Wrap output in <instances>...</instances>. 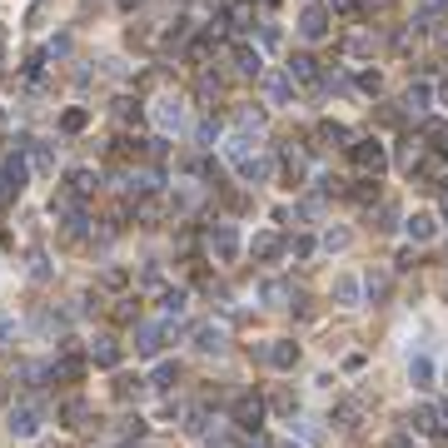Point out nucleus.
<instances>
[{
    "mask_svg": "<svg viewBox=\"0 0 448 448\" xmlns=\"http://www.w3.org/2000/svg\"><path fill=\"white\" fill-rule=\"evenodd\" d=\"M175 378H180V369H175V364H160L149 383H155V389H175Z\"/></svg>",
    "mask_w": 448,
    "mask_h": 448,
    "instance_id": "obj_37",
    "label": "nucleus"
},
{
    "mask_svg": "<svg viewBox=\"0 0 448 448\" xmlns=\"http://www.w3.org/2000/svg\"><path fill=\"white\" fill-rule=\"evenodd\" d=\"M189 339H195V349H200V354H220L229 334H224L220 324H195V334H189Z\"/></svg>",
    "mask_w": 448,
    "mask_h": 448,
    "instance_id": "obj_13",
    "label": "nucleus"
},
{
    "mask_svg": "<svg viewBox=\"0 0 448 448\" xmlns=\"http://www.w3.org/2000/svg\"><path fill=\"white\" fill-rule=\"evenodd\" d=\"M443 195H448V175H443Z\"/></svg>",
    "mask_w": 448,
    "mask_h": 448,
    "instance_id": "obj_52",
    "label": "nucleus"
},
{
    "mask_svg": "<svg viewBox=\"0 0 448 448\" xmlns=\"http://www.w3.org/2000/svg\"><path fill=\"white\" fill-rule=\"evenodd\" d=\"M10 339H15V319L0 309V344H10Z\"/></svg>",
    "mask_w": 448,
    "mask_h": 448,
    "instance_id": "obj_46",
    "label": "nucleus"
},
{
    "mask_svg": "<svg viewBox=\"0 0 448 448\" xmlns=\"http://www.w3.org/2000/svg\"><path fill=\"white\" fill-rule=\"evenodd\" d=\"M229 60H234V70H239V75H259V70H264V65H259V50H249V45H234Z\"/></svg>",
    "mask_w": 448,
    "mask_h": 448,
    "instance_id": "obj_25",
    "label": "nucleus"
},
{
    "mask_svg": "<svg viewBox=\"0 0 448 448\" xmlns=\"http://www.w3.org/2000/svg\"><path fill=\"white\" fill-rule=\"evenodd\" d=\"M0 125H6V110H0Z\"/></svg>",
    "mask_w": 448,
    "mask_h": 448,
    "instance_id": "obj_54",
    "label": "nucleus"
},
{
    "mask_svg": "<svg viewBox=\"0 0 448 448\" xmlns=\"http://www.w3.org/2000/svg\"><path fill=\"white\" fill-rule=\"evenodd\" d=\"M160 215H164V204H160V200H140V204H135V220H145V224H155Z\"/></svg>",
    "mask_w": 448,
    "mask_h": 448,
    "instance_id": "obj_35",
    "label": "nucleus"
},
{
    "mask_svg": "<svg viewBox=\"0 0 448 448\" xmlns=\"http://www.w3.org/2000/svg\"><path fill=\"white\" fill-rule=\"evenodd\" d=\"M259 423H264V398L259 394H239L234 398V429L259 434Z\"/></svg>",
    "mask_w": 448,
    "mask_h": 448,
    "instance_id": "obj_2",
    "label": "nucleus"
},
{
    "mask_svg": "<svg viewBox=\"0 0 448 448\" xmlns=\"http://www.w3.org/2000/svg\"><path fill=\"white\" fill-rule=\"evenodd\" d=\"M184 429L195 434V438H200V434H209V414H204V409H195V414H189V423H184Z\"/></svg>",
    "mask_w": 448,
    "mask_h": 448,
    "instance_id": "obj_41",
    "label": "nucleus"
},
{
    "mask_svg": "<svg viewBox=\"0 0 448 448\" xmlns=\"http://www.w3.org/2000/svg\"><path fill=\"white\" fill-rule=\"evenodd\" d=\"M30 279H35V284L50 279V259H45V254H30Z\"/></svg>",
    "mask_w": 448,
    "mask_h": 448,
    "instance_id": "obj_39",
    "label": "nucleus"
},
{
    "mask_svg": "<svg viewBox=\"0 0 448 448\" xmlns=\"http://www.w3.org/2000/svg\"><path fill=\"white\" fill-rule=\"evenodd\" d=\"M259 359L269 369H294L299 364V344H294V339H269V344L259 349Z\"/></svg>",
    "mask_w": 448,
    "mask_h": 448,
    "instance_id": "obj_6",
    "label": "nucleus"
},
{
    "mask_svg": "<svg viewBox=\"0 0 448 448\" xmlns=\"http://www.w3.org/2000/svg\"><path fill=\"white\" fill-rule=\"evenodd\" d=\"M354 160L364 164V169H374V175H378L383 164H389V155H383V145H378V140H359V145H354Z\"/></svg>",
    "mask_w": 448,
    "mask_h": 448,
    "instance_id": "obj_14",
    "label": "nucleus"
},
{
    "mask_svg": "<svg viewBox=\"0 0 448 448\" xmlns=\"http://www.w3.org/2000/svg\"><path fill=\"white\" fill-rule=\"evenodd\" d=\"M274 409H279L284 418H294V394H274Z\"/></svg>",
    "mask_w": 448,
    "mask_h": 448,
    "instance_id": "obj_47",
    "label": "nucleus"
},
{
    "mask_svg": "<svg viewBox=\"0 0 448 448\" xmlns=\"http://www.w3.org/2000/svg\"><path fill=\"white\" fill-rule=\"evenodd\" d=\"M409 423H414L418 434H443V414L434 409V403H423V409H418V414H414Z\"/></svg>",
    "mask_w": 448,
    "mask_h": 448,
    "instance_id": "obj_27",
    "label": "nucleus"
},
{
    "mask_svg": "<svg viewBox=\"0 0 448 448\" xmlns=\"http://www.w3.org/2000/svg\"><path fill=\"white\" fill-rule=\"evenodd\" d=\"M45 374H50V378H60V383H75V378L85 374V359H80V354H65V359H55V364H50Z\"/></svg>",
    "mask_w": 448,
    "mask_h": 448,
    "instance_id": "obj_18",
    "label": "nucleus"
},
{
    "mask_svg": "<svg viewBox=\"0 0 448 448\" xmlns=\"http://www.w3.org/2000/svg\"><path fill=\"white\" fill-rule=\"evenodd\" d=\"M443 220H448V200H443Z\"/></svg>",
    "mask_w": 448,
    "mask_h": 448,
    "instance_id": "obj_53",
    "label": "nucleus"
},
{
    "mask_svg": "<svg viewBox=\"0 0 448 448\" xmlns=\"http://www.w3.org/2000/svg\"><path fill=\"white\" fill-rule=\"evenodd\" d=\"M359 90H364V95H378V90H383L378 70H364V75H359Z\"/></svg>",
    "mask_w": 448,
    "mask_h": 448,
    "instance_id": "obj_42",
    "label": "nucleus"
},
{
    "mask_svg": "<svg viewBox=\"0 0 448 448\" xmlns=\"http://www.w3.org/2000/svg\"><path fill=\"white\" fill-rule=\"evenodd\" d=\"M0 60H6V50H0Z\"/></svg>",
    "mask_w": 448,
    "mask_h": 448,
    "instance_id": "obj_56",
    "label": "nucleus"
},
{
    "mask_svg": "<svg viewBox=\"0 0 448 448\" xmlns=\"http://www.w3.org/2000/svg\"><path fill=\"white\" fill-rule=\"evenodd\" d=\"M339 423H359V418H364V403H359V398H349V403H339V414H334Z\"/></svg>",
    "mask_w": 448,
    "mask_h": 448,
    "instance_id": "obj_36",
    "label": "nucleus"
},
{
    "mask_svg": "<svg viewBox=\"0 0 448 448\" xmlns=\"http://www.w3.org/2000/svg\"><path fill=\"white\" fill-rule=\"evenodd\" d=\"M409 383H414V389H434V364H429L423 354L409 359Z\"/></svg>",
    "mask_w": 448,
    "mask_h": 448,
    "instance_id": "obj_26",
    "label": "nucleus"
},
{
    "mask_svg": "<svg viewBox=\"0 0 448 448\" xmlns=\"http://www.w3.org/2000/svg\"><path fill=\"white\" fill-rule=\"evenodd\" d=\"M224 25H229L234 35H249V30H254V0H234V6L224 10Z\"/></svg>",
    "mask_w": 448,
    "mask_h": 448,
    "instance_id": "obj_10",
    "label": "nucleus"
},
{
    "mask_svg": "<svg viewBox=\"0 0 448 448\" xmlns=\"http://www.w3.org/2000/svg\"><path fill=\"white\" fill-rule=\"evenodd\" d=\"M254 149H259V145H254V135H249V130H234V135H224V160H229V164L249 160Z\"/></svg>",
    "mask_w": 448,
    "mask_h": 448,
    "instance_id": "obj_11",
    "label": "nucleus"
},
{
    "mask_svg": "<svg viewBox=\"0 0 448 448\" xmlns=\"http://www.w3.org/2000/svg\"><path fill=\"white\" fill-rule=\"evenodd\" d=\"M289 249H294V259H309V254H314V239H294Z\"/></svg>",
    "mask_w": 448,
    "mask_h": 448,
    "instance_id": "obj_48",
    "label": "nucleus"
},
{
    "mask_svg": "<svg viewBox=\"0 0 448 448\" xmlns=\"http://www.w3.org/2000/svg\"><path fill=\"white\" fill-rule=\"evenodd\" d=\"M184 304H189V294H184V289H164V294H160V309H164V314H180Z\"/></svg>",
    "mask_w": 448,
    "mask_h": 448,
    "instance_id": "obj_33",
    "label": "nucleus"
},
{
    "mask_svg": "<svg viewBox=\"0 0 448 448\" xmlns=\"http://www.w3.org/2000/svg\"><path fill=\"white\" fill-rule=\"evenodd\" d=\"M155 125H160L164 135H180L184 130V100L180 95H160L155 100Z\"/></svg>",
    "mask_w": 448,
    "mask_h": 448,
    "instance_id": "obj_4",
    "label": "nucleus"
},
{
    "mask_svg": "<svg viewBox=\"0 0 448 448\" xmlns=\"http://www.w3.org/2000/svg\"><path fill=\"white\" fill-rule=\"evenodd\" d=\"M284 180L304 184V155H299V149H284Z\"/></svg>",
    "mask_w": 448,
    "mask_h": 448,
    "instance_id": "obj_29",
    "label": "nucleus"
},
{
    "mask_svg": "<svg viewBox=\"0 0 448 448\" xmlns=\"http://www.w3.org/2000/svg\"><path fill=\"white\" fill-rule=\"evenodd\" d=\"M319 145H349V130H344V125H319Z\"/></svg>",
    "mask_w": 448,
    "mask_h": 448,
    "instance_id": "obj_32",
    "label": "nucleus"
},
{
    "mask_svg": "<svg viewBox=\"0 0 448 448\" xmlns=\"http://www.w3.org/2000/svg\"><path fill=\"white\" fill-rule=\"evenodd\" d=\"M6 423H10V434H15V438H35V434H40V423H45V409H40V403H15Z\"/></svg>",
    "mask_w": 448,
    "mask_h": 448,
    "instance_id": "obj_1",
    "label": "nucleus"
},
{
    "mask_svg": "<svg viewBox=\"0 0 448 448\" xmlns=\"http://www.w3.org/2000/svg\"><path fill=\"white\" fill-rule=\"evenodd\" d=\"M284 75H289L294 85H319V60H314V55H294Z\"/></svg>",
    "mask_w": 448,
    "mask_h": 448,
    "instance_id": "obj_15",
    "label": "nucleus"
},
{
    "mask_svg": "<svg viewBox=\"0 0 448 448\" xmlns=\"http://www.w3.org/2000/svg\"><path fill=\"white\" fill-rule=\"evenodd\" d=\"M195 140H200V149H209V145L220 140V120H200L195 125Z\"/></svg>",
    "mask_w": 448,
    "mask_h": 448,
    "instance_id": "obj_34",
    "label": "nucleus"
},
{
    "mask_svg": "<svg viewBox=\"0 0 448 448\" xmlns=\"http://www.w3.org/2000/svg\"><path fill=\"white\" fill-rule=\"evenodd\" d=\"M403 229H409V239H414V244H429L434 234H438V215H414Z\"/></svg>",
    "mask_w": 448,
    "mask_h": 448,
    "instance_id": "obj_21",
    "label": "nucleus"
},
{
    "mask_svg": "<svg viewBox=\"0 0 448 448\" xmlns=\"http://www.w3.org/2000/svg\"><path fill=\"white\" fill-rule=\"evenodd\" d=\"M284 448H299V443H284Z\"/></svg>",
    "mask_w": 448,
    "mask_h": 448,
    "instance_id": "obj_55",
    "label": "nucleus"
},
{
    "mask_svg": "<svg viewBox=\"0 0 448 448\" xmlns=\"http://www.w3.org/2000/svg\"><path fill=\"white\" fill-rule=\"evenodd\" d=\"M359 294H364V284H359L354 274H339V279H334V299H339L344 309H354V304H359Z\"/></svg>",
    "mask_w": 448,
    "mask_h": 448,
    "instance_id": "obj_23",
    "label": "nucleus"
},
{
    "mask_svg": "<svg viewBox=\"0 0 448 448\" xmlns=\"http://www.w3.org/2000/svg\"><path fill=\"white\" fill-rule=\"evenodd\" d=\"M30 149V169H35V175H50V169H55V155H50V145H25Z\"/></svg>",
    "mask_w": 448,
    "mask_h": 448,
    "instance_id": "obj_28",
    "label": "nucleus"
},
{
    "mask_svg": "<svg viewBox=\"0 0 448 448\" xmlns=\"http://www.w3.org/2000/svg\"><path fill=\"white\" fill-rule=\"evenodd\" d=\"M135 349H140L145 359H155V354L164 349V324H140V329H135Z\"/></svg>",
    "mask_w": 448,
    "mask_h": 448,
    "instance_id": "obj_12",
    "label": "nucleus"
},
{
    "mask_svg": "<svg viewBox=\"0 0 448 448\" xmlns=\"http://www.w3.org/2000/svg\"><path fill=\"white\" fill-rule=\"evenodd\" d=\"M259 80H264L269 105H294V80H289L284 70H259Z\"/></svg>",
    "mask_w": 448,
    "mask_h": 448,
    "instance_id": "obj_7",
    "label": "nucleus"
},
{
    "mask_svg": "<svg viewBox=\"0 0 448 448\" xmlns=\"http://www.w3.org/2000/svg\"><path fill=\"white\" fill-rule=\"evenodd\" d=\"M429 105H434V85L429 80H414L409 90H403V110L409 115H429Z\"/></svg>",
    "mask_w": 448,
    "mask_h": 448,
    "instance_id": "obj_9",
    "label": "nucleus"
},
{
    "mask_svg": "<svg viewBox=\"0 0 448 448\" xmlns=\"http://www.w3.org/2000/svg\"><path fill=\"white\" fill-rule=\"evenodd\" d=\"M120 448H130V443H120Z\"/></svg>",
    "mask_w": 448,
    "mask_h": 448,
    "instance_id": "obj_58",
    "label": "nucleus"
},
{
    "mask_svg": "<svg viewBox=\"0 0 448 448\" xmlns=\"http://www.w3.org/2000/svg\"><path fill=\"white\" fill-rule=\"evenodd\" d=\"M374 220H378L374 229H394V220H398V209H394V204H378V215H374Z\"/></svg>",
    "mask_w": 448,
    "mask_h": 448,
    "instance_id": "obj_43",
    "label": "nucleus"
},
{
    "mask_svg": "<svg viewBox=\"0 0 448 448\" xmlns=\"http://www.w3.org/2000/svg\"><path fill=\"white\" fill-rule=\"evenodd\" d=\"M120 6H125V10H135V6H145V0H120Z\"/></svg>",
    "mask_w": 448,
    "mask_h": 448,
    "instance_id": "obj_50",
    "label": "nucleus"
},
{
    "mask_svg": "<svg viewBox=\"0 0 448 448\" xmlns=\"http://www.w3.org/2000/svg\"><path fill=\"white\" fill-rule=\"evenodd\" d=\"M249 254H254V259H279V254H284V239H279V234H254V244H249Z\"/></svg>",
    "mask_w": 448,
    "mask_h": 448,
    "instance_id": "obj_20",
    "label": "nucleus"
},
{
    "mask_svg": "<svg viewBox=\"0 0 448 448\" xmlns=\"http://www.w3.org/2000/svg\"><path fill=\"white\" fill-rule=\"evenodd\" d=\"M329 10L349 20V15H359V0H329Z\"/></svg>",
    "mask_w": 448,
    "mask_h": 448,
    "instance_id": "obj_45",
    "label": "nucleus"
},
{
    "mask_svg": "<svg viewBox=\"0 0 448 448\" xmlns=\"http://www.w3.org/2000/svg\"><path fill=\"white\" fill-rule=\"evenodd\" d=\"M364 289H369V299H389V274H369Z\"/></svg>",
    "mask_w": 448,
    "mask_h": 448,
    "instance_id": "obj_38",
    "label": "nucleus"
},
{
    "mask_svg": "<svg viewBox=\"0 0 448 448\" xmlns=\"http://www.w3.org/2000/svg\"><path fill=\"white\" fill-rule=\"evenodd\" d=\"M389 448H414V438H409V434H394V438H389Z\"/></svg>",
    "mask_w": 448,
    "mask_h": 448,
    "instance_id": "obj_49",
    "label": "nucleus"
},
{
    "mask_svg": "<svg viewBox=\"0 0 448 448\" xmlns=\"http://www.w3.org/2000/svg\"><path fill=\"white\" fill-rule=\"evenodd\" d=\"M299 35H304V40H324L329 35V10L324 6H309L304 15H299Z\"/></svg>",
    "mask_w": 448,
    "mask_h": 448,
    "instance_id": "obj_8",
    "label": "nucleus"
},
{
    "mask_svg": "<svg viewBox=\"0 0 448 448\" xmlns=\"http://www.w3.org/2000/svg\"><path fill=\"white\" fill-rule=\"evenodd\" d=\"M209 254H215L220 264L239 259V234H234V224H215V229H209Z\"/></svg>",
    "mask_w": 448,
    "mask_h": 448,
    "instance_id": "obj_5",
    "label": "nucleus"
},
{
    "mask_svg": "<svg viewBox=\"0 0 448 448\" xmlns=\"http://www.w3.org/2000/svg\"><path fill=\"white\" fill-rule=\"evenodd\" d=\"M443 155H448V145H443Z\"/></svg>",
    "mask_w": 448,
    "mask_h": 448,
    "instance_id": "obj_57",
    "label": "nucleus"
},
{
    "mask_svg": "<svg viewBox=\"0 0 448 448\" xmlns=\"http://www.w3.org/2000/svg\"><path fill=\"white\" fill-rule=\"evenodd\" d=\"M438 414H443V423H448V403H443V409H438Z\"/></svg>",
    "mask_w": 448,
    "mask_h": 448,
    "instance_id": "obj_51",
    "label": "nucleus"
},
{
    "mask_svg": "<svg viewBox=\"0 0 448 448\" xmlns=\"http://www.w3.org/2000/svg\"><path fill=\"white\" fill-rule=\"evenodd\" d=\"M100 189V175L95 169H70V200H90Z\"/></svg>",
    "mask_w": 448,
    "mask_h": 448,
    "instance_id": "obj_19",
    "label": "nucleus"
},
{
    "mask_svg": "<svg viewBox=\"0 0 448 448\" xmlns=\"http://www.w3.org/2000/svg\"><path fill=\"white\" fill-rule=\"evenodd\" d=\"M234 169H239V180H249V184H259V180H269V160L264 155H249V160H239V164H234Z\"/></svg>",
    "mask_w": 448,
    "mask_h": 448,
    "instance_id": "obj_24",
    "label": "nucleus"
},
{
    "mask_svg": "<svg viewBox=\"0 0 448 448\" xmlns=\"http://www.w3.org/2000/svg\"><path fill=\"white\" fill-rule=\"evenodd\" d=\"M90 359H95L100 369H115V364H120V344L105 334V339H95V344H90Z\"/></svg>",
    "mask_w": 448,
    "mask_h": 448,
    "instance_id": "obj_22",
    "label": "nucleus"
},
{
    "mask_svg": "<svg viewBox=\"0 0 448 448\" xmlns=\"http://www.w3.org/2000/svg\"><path fill=\"white\" fill-rule=\"evenodd\" d=\"M25 180H30V164L20 160V155H6V160H0V200L20 195V189H25Z\"/></svg>",
    "mask_w": 448,
    "mask_h": 448,
    "instance_id": "obj_3",
    "label": "nucleus"
},
{
    "mask_svg": "<svg viewBox=\"0 0 448 448\" xmlns=\"http://www.w3.org/2000/svg\"><path fill=\"white\" fill-rule=\"evenodd\" d=\"M324 249H349V229H329L324 234Z\"/></svg>",
    "mask_w": 448,
    "mask_h": 448,
    "instance_id": "obj_44",
    "label": "nucleus"
},
{
    "mask_svg": "<svg viewBox=\"0 0 448 448\" xmlns=\"http://www.w3.org/2000/svg\"><path fill=\"white\" fill-rule=\"evenodd\" d=\"M60 423H65V429H85V423H90V403H85V398H65V403H60Z\"/></svg>",
    "mask_w": 448,
    "mask_h": 448,
    "instance_id": "obj_17",
    "label": "nucleus"
},
{
    "mask_svg": "<svg viewBox=\"0 0 448 448\" xmlns=\"http://www.w3.org/2000/svg\"><path fill=\"white\" fill-rule=\"evenodd\" d=\"M85 125H90V110H65V115H60V130H65V135H80Z\"/></svg>",
    "mask_w": 448,
    "mask_h": 448,
    "instance_id": "obj_31",
    "label": "nucleus"
},
{
    "mask_svg": "<svg viewBox=\"0 0 448 448\" xmlns=\"http://www.w3.org/2000/svg\"><path fill=\"white\" fill-rule=\"evenodd\" d=\"M259 299H264L269 309H284V304H294V289H289L284 279H264V284H259Z\"/></svg>",
    "mask_w": 448,
    "mask_h": 448,
    "instance_id": "obj_16",
    "label": "nucleus"
},
{
    "mask_svg": "<svg viewBox=\"0 0 448 448\" xmlns=\"http://www.w3.org/2000/svg\"><path fill=\"white\" fill-rule=\"evenodd\" d=\"M234 125H239V130H264V110L259 105H244V110L234 115Z\"/></svg>",
    "mask_w": 448,
    "mask_h": 448,
    "instance_id": "obj_30",
    "label": "nucleus"
},
{
    "mask_svg": "<svg viewBox=\"0 0 448 448\" xmlns=\"http://www.w3.org/2000/svg\"><path fill=\"white\" fill-rule=\"evenodd\" d=\"M100 284H105V289H125V284H130V274H125V269H105Z\"/></svg>",
    "mask_w": 448,
    "mask_h": 448,
    "instance_id": "obj_40",
    "label": "nucleus"
}]
</instances>
